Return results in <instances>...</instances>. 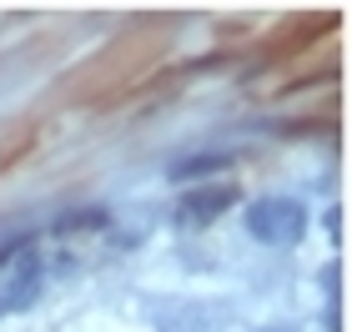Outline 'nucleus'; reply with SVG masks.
Listing matches in <instances>:
<instances>
[{
  "mask_svg": "<svg viewBox=\"0 0 352 332\" xmlns=\"http://www.w3.org/2000/svg\"><path fill=\"white\" fill-rule=\"evenodd\" d=\"M41 297V257L25 242H15L0 252V318L21 312Z\"/></svg>",
  "mask_w": 352,
  "mask_h": 332,
  "instance_id": "nucleus-3",
  "label": "nucleus"
},
{
  "mask_svg": "<svg viewBox=\"0 0 352 332\" xmlns=\"http://www.w3.org/2000/svg\"><path fill=\"white\" fill-rule=\"evenodd\" d=\"M247 227L267 247H292L307 232V212H302L297 197H262V201L247 207Z\"/></svg>",
  "mask_w": 352,
  "mask_h": 332,
  "instance_id": "nucleus-2",
  "label": "nucleus"
},
{
  "mask_svg": "<svg viewBox=\"0 0 352 332\" xmlns=\"http://www.w3.org/2000/svg\"><path fill=\"white\" fill-rule=\"evenodd\" d=\"M41 141V121H15L6 136H0V171H10V166H21L30 146Z\"/></svg>",
  "mask_w": 352,
  "mask_h": 332,
  "instance_id": "nucleus-6",
  "label": "nucleus"
},
{
  "mask_svg": "<svg viewBox=\"0 0 352 332\" xmlns=\"http://www.w3.org/2000/svg\"><path fill=\"white\" fill-rule=\"evenodd\" d=\"M171 41H176L171 21H141L131 30H121V36H111L101 51L76 71L66 96L81 101V106H116L121 96H131V91L166 60Z\"/></svg>",
  "mask_w": 352,
  "mask_h": 332,
  "instance_id": "nucleus-1",
  "label": "nucleus"
},
{
  "mask_svg": "<svg viewBox=\"0 0 352 332\" xmlns=\"http://www.w3.org/2000/svg\"><path fill=\"white\" fill-rule=\"evenodd\" d=\"M322 25H332L327 15H292L287 25H277V30L262 41V56H267V60H287V56H297V51H307V45L322 36Z\"/></svg>",
  "mask_w": 352,
  "mask_h": 332,
  "instance_id": "nucleus-4",
  "label": "nucleus"
},
{
  "mask_svg": "<svg viewBox=\"0 0 352 332\" xmlns=\"http://www.w3.org/2000/svg\"><path fill=\"white\" fill-rule=\"evenodd\" d=\"M232 186H201V192H191L186 201H182V221L186 227H197V221H212L217 212H227L232 207Z\"/></svg>",
  "mask_w": 352,
  "mask_h": 332,
  "instance_id": "nucleus-5",
  "label": "nucleus"
},
{
  "mask_svg": "<svg viewBox=\"0 0 352 332\" xmlns=\"http://www.w3.org/2000/svg\"><path fill=\"white\" fill-rule=\"evenodd\" d=\"M212 166H221V156H201V162H182L171 171V177H197V171H212Z\"/></svg>",
  "mask_w": 352,
  "mask_h": 332,
  "instance_id": "nucleus-7",
  "label": "nucleus"
}]
</instances>
